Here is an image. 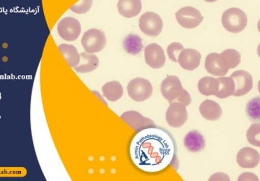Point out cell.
Wrapping results in <instances>:
<instances>
[{
    "mask_svg": "<svg viewBox=\"0 0 260 181\" xmlns=\"http://www.w3.org/2000/svg\"><path fill=\"white\" fill-rule=\"evenodd\" d=\"M129 155L140 170L158 172L175 160V143L172 136L164 130L148 128L140 131L132 140Z\"/></svg>",
    "mask_w": 260,
    "mask_h": 181,
    "instance_id": "1",
    "label": "cell"
},
{
    "mask_svg": "<svg viewBox=\"0 0 260 181\" xmlns=\"http://www.w3.org/2000/svg\"><path fill=\"white\" fill-rule=\"evenodd\" d=\"M247 16L239 8H232L225 10L222 15V23L224 28L231 33L242 32L247 25Z\"/></svg>",
    "mask_w": 260,
    "mask_h": 181,
    "instance_id": "2",
    "label": "cell"
},
{
    "mask_svg": "<svg viewBox=\"0 0 260 181\" xmlns=\"http://www.w3.org/2000/svg\"><path fill=\"white\" fill-rule=\"evenodd\" d=\"M82 45L85 52L93 54L102 51L107 45V37L102 31L92 28L83 34Z\"/></svg>",
    "mask_w": 260,
    "mask_h": 181,
    "instance_id": "3",
    "label": "cell"
},
{
    "mask_svg": "<svg viewBox=\"0 0 260 181\" xmlns=\"http://www.w3.org/2000/svg\"><path fill=\"white\" fill-rule=\"evenodd\" d=\"M127 92L130 98L135 102H144L153 94V86L148 80L136 78L128 83Z\"/></svg>",
    "mask_w": 260,
    "mask_h": 181,
    "instance_id": "4",
    "label": "cell"
},
{
    "mask_svg": "<svg viewBox=\"0 0 260 181\" xmlns=\"http://www.w3.org/2000/svg\"><path fill=\"white\" fill-rule=\"evenodd\" d=\"M139 26L145 35L156 37L161 33L164 23L160 15L153 12H148L140 17Z\"/></svg>",
    "mask_w": 260,
    "mask_h": 181,
    "instance_id": "5",
    "label": "cell"
},
{
    "mask_svg": "<svg viewBox=\"0 0 260 181\" xmlns=\"http://www.w3.org/2000/svg\"><path fill=\"white\" fill-rule=\"evenodd\" d=\"M178 23L183 28L191 29L199 26L203 20V16L199 10L192 7H184L176 13Z\"/></svg>",
    "mask_w": 260,
    "mask_h": 181,
    "instance_id": "6",
    "label": "cell"
},
{
    "mask_svg": "<svg viewBox=\"0 0 260 181\" xmlns=\"http://www.w3.org/2000/svg\"><path fill=\"white\" fill-rule=\"evenodd\" d=\"M57 32L61 39L68 42H73L80 37L81 25L75 18L66 17L58 23Z\"/></svg>",
    "mask_w": 260,
    "mask_h": 181,
    "instance_id": "7",
    "label": "cell"
},
{
    "mask_svg": "<svg viewBox=\"0 0 260 181\" xmlns=\"http://www.w3.org/2000/svg\"><path fill=\"white\" fill-rule=\"evenodd\" d=\"M186 107L178 102H172L166 113L167 124L173 128H180L188 119Z\"/></svg>",
    "mask_w": 260,
    "mask_h": 181,
    "instance_id": "8",
    "label": "cell"
},
{
    "mask_svg": "<svg viewBox=\"0 0 260 181\" xmlns=\"http://www.w3.org/2000/svg\"><path fill=\"white\" fill-rule=\"evenodd\" d=\"M205 67L210 74L217 77L225 76L229 70L225 58L221 54L215 52L211 53L207 56Z\"/></svg>",
    "mask_w": 260,
    "mask_h": 181,
    "instance_id": "9",
    "label": "cell"
},
{
    "mask_svg": "<svg viewBox=\"0 0 260 181\" xmlns=\"http://www.w3.org/2000/svg\"><path fill=\"white\" fill-rule=\"evenodd\" d=\"M235 84L234 97H242L249 93L253 88V78L250 73L245 71H237L231 75Z\"/></svg>",
    "mask_w": 260,
    "mask_h": 181,
    "instance_id": "10",
    "label": "cell"
},
{
    "mask_svg": "<svg viewBox=\"0 0 260 181\" xmlns=\"http://www.w3.org/2000/svg\"><path fill=\"white\" fill-rule=\"evenodd\" d=\"M145 59L150 68L159 69L165 66V53L158 44H148L145 49Z\"/></svg>",
    "mask_w": 260,
    "mask_h": 181,
    "instance_id": "11",
    "label": "cell"
},
{
    "mask_svg": "<svg viewBox=\"0 0 260 181\" xmlns=\"http://www.w3.org/2000/svg\"><path fill=\"white\" fill-rule=\"evenodd\" d=\"M183 89L184 88L181 85L180 80L175 76L167 77L162 82L161 86H160L162 95L166 100L170 102H174V100H177Z\"/></svg>",
    "mask_w": 260,
    "mask_h": 181,
    "instance_id": "12",
    "label": "cell"
},
{
    "mask_svg": "<svg viewBox=\"0 0 260 181\" xmlns=\"http://www.w3.org/2000/svg\"><path fill=\"white\" fill-rule=\"evenodd\" d=\"M121 118L137 132L148 128L156 127L152 119L143 117L136 111H128L121 114Z\"/></svg>",
    "mask_w": 260,
    "mask_h": 181,
    "instance_id": "13",
    "label": "cell"
},
{
    "mask_svg": "<svg viewBox=\"0 0 260 181\" xmlns=\"http://www.w3.org/2000/svg\"><path fill=\"white\" fill-rule=\"evenodd\" d=\"M201 54L193 49H184L178 57V63L181 68L186 71H194L199 67Z\"/></svg>",
    "mask_w": 260,
    "mask_h": 181,
    "instance_id": "14",
    "label": "cell"
},
{
    "mask_svg": "<svg viewBox=\"0 0 260 181\" xmlns=\"http://www.w3.org/2000/svg\"><path fill=\"white\" fill-rule=\"evenodd\" d=\"M259 153L252 148H243L237 154V163L243 168H254L259 165Z\"/></svg>",
    "mask_w": 260,
    "mask_h": 181,
    "instance_id": "15",
    "label": "cell"
},
{
    "mask_svg": "<svg viewBox=\"0 0 260 181\" xmlns=\"http://www.w3.org/2000/svg\"><path fill=\"white\" fill-rule=\"evenodd\" d=\"M143 6L140 0H120L117 3L119 14L126 18H131L140 14Z\"/></svg>",
    "mask_w": 260,
    "mask_h": 181,
    "instance_id": "16",
    "label": "cell"
},
{
    "mask_svg": "<svg viewBox=\"0 0 260 181\" xmlns=\"http://www.w3.org/2000/svg\"><path fill=\"white\" fill-rule=\"evenodd\" d=\"M200 112L205 119L216 121L221 117V107L215 101L206 100L200 106Z\"/></svg>",
    "mask_w": 260,
    "mask_h": 181,
    "instance_id": "17",
    "label": "cell"
},
{
    "mask_svg": "<svg viewBox=\"0 0 260 181\" xmlns=\"http://www.w3.org/2000/svg\"><path fill=\"white\" fill-rule=\"evenodd\" d=\"M79 65L75 68V71L80 73H88L97 69L99 59L96 55L88 52L80 53Z\"/></svg>",
    "mask_w": 260,
    "mask_h": 181,
    "instance_id": "18",
    "label": "cell"
},
{
    "mask_svg": "<svg viewBox=\"0 0 260 181\" xmlns=\"http://www.w3.org/2000/svg\"><path fill=\"white\" fill-rule=\"evenodd\" d=\"M185 147L191 153L201 151L205 146V138L198 131H190L184 139Z\"/></svg>",
    "mask_w": 260,
    "mask_h": 181,
    "instance_id": "19",
    "label": "cell"
},
{
    "mask_svg": "<svg viewBox=\"0 0 260 181\" xmlns=\"http://www.w3.org/2000/svg\"><path fill=\"white\" fill-rule=\"evenodd\" d=\"M219 85L218 78L206 76L201 78L198 82V90L201 95L206 97L215 96L218 94Z\"/></svg>",
    "mask_w": 260,
    "mask_h": 181,
    "instance_id": "20",
    "label": "cell"
},
{
    "mask_svg": "<svg viewBox=\"0 0 260 181\" xmlns=\"http://www.w3.org/2000/svg\"><path fill=\"white\" fill-rule=\"evenodd\" d=\"M58 48L70 67L75 68L79 65L80 54L75 46L71 44H61Z\"/></svg>",
    "mask_w": 260,
    "mask_h": 181,
    "instance_id": "21",
    "label": "cell"
},
{
    "mask_svg": "<svg viewBox=\"0 0 260 181\" xmlns=\"http://www.w3.org/2000/svg\"><path fill=\"white\" fill-rule=\"evenodd\" d=\"M104 97L111 102H116L121 98L124 94L123 87L119 81L108 82L102 87Z\"/></svg>",
    "mask_w": 260,
    "mask_h": 181,
    "instance_id": "22",
    "label": "cell"
},
{
    "mask_svg": "<svg viewBox=\"0 0 260 181\" xmlns=\"http://www.w3.org/2000/svg\"><path fill=\"white\" fill-rule=\"evenodd\" d=\"M219 90L215 97L220 99H225L234 95L235 92V84L231 77H219Z\"/></svg>",
    "mask_w": 260,
    "mask_h": 181,
    "instance_id": "23",
    "label": "cell"
},
{
    "mask_svg": "<svg viewBox=\"0 0 260 181\" xmlns=\"http://www.w3.org/2000/svg\"><path fill=\"white\" fill-rule=\"evenodd\" d=\"M123 47L126 52L131 54H138L141 52L143 45L142 39L138 36L130 34L124 39Z\"/></svg>",
    "mask_w": 260,
    "mask_h": 181,
    "instance_id": "24",
    "label": "cell"
},
{
    "mask_svg": "<svg viewBox=\"0 0 260 181\" xmlns=\"http://www.w3.org/2000/svg\"><path fill=\"white\" fill-rule=\"evenodd\" d=\"M221 55L226 61L229 69L237 68L241 62L240 53L235 49H226L221 53Z\"/></svg>",
    "mask_w": 260,
    "mask_h": 181,
    "instance_id": "25",
    "label": "cell"
},
{
    "mask_svg": "<svg viewBox=\"0 0 260 181\" xmlns=\"http://www.w3.org/2000/svg\"><path fill=\"white\" fill-rule=\"evenodd\" d=\"M246 113L251 120L259 122V97H256L248 102L246 107Z\"/></svg>",
    "mask_w": 260,
    "mask_h": 181,
    "instance_id": "26",
    "label": "cell"
},
{
    "mask_svg": "<svg viewBox=\"0 0 260 181\" xmlns=\"http://www.w3.org/2000/svg\"><path fill=\"white\" fill-rule=\"evenodd\" d=\"M260 126L259 124L251 125L246 132L248 141L253 146H260Z\"/></svg>",
    "mask_w": 260,
    "mask_h": 181,
    "instance_id": "27",
    "label": "cell"
},
{
    "mask_svg": "<svg viewBox=\"0 0 260 181\" xmlns=\"http://www.w3.org/2000/svg\"><path fill=\"white\" fill-rule=\"evenodd\" d=\"M93 2L92 0H80L70 7V10L77 14H85L92 8Z\"/></svg>",
    "mask_w": 260,
    "mask_h": 181,
    "instance_id": "28",
    "label": "cell"
},
{
    "mask_svg": "<svg viewBox=\"0 0 260 181\" xmlns=\"http://www.w3.org/2000/svg\"><path fill=\"white\" fill-rule=\"evenodd\" d=\"M183 50H184V47L182 44L179 42H174L169 44L168 47L167 54L173 62L178 63V57Z\"/></svg>",
    "mask_w": 260,
    "mask_h": 181,
    "instance_id": "29",
    "label": "cell"
},
{
    "mask_svg": "<svg viewBox=\"0 0 260 181\" xmlns=\"http://www.w3.org/2000/svg\"><path fill=\"white\" fill-rule=\"evenodd\" d=\"M191 102V99L190 95L188 93L187 90L183 89L181 95H179V97H178L177 100H174V102H178V103H180L181 105L187 107V106L190 105Z\"/></svg>",
    "mask_w": 260,
    "mask_h": 181,
    "instance_id": "30",
    "label": "cell"
},
{
    "mask_svg": "<svg viewBox=\"0 0 260 181\" xmlns=\"http://www.w3.org/2000/svg\"><path fill=\"white\" fill-rule=\"evenodd\" d=\"M239 181H259V178L255 174L251 172H244L238 178Z\"/></svg>",
    "mask_w": 260,
    "mask_h": 181,
    "instance_id": "31",
    "label": "cell"
},
{
    "mask_svg": "<svg viewBox=\"0 0 260 181\" xmlns=\"http://www.w3.org/2000/svg\"><path fill=\"white\" fill-rule=\"evenodd\" d=\"M209 180L229 181L230 180V177L226 174L223 173V172H217V173L214 174L210 177Z\"/></svg>",
    "mask_w": 260,
    "mask_h": 181,
    "instance_id": "32",
    "label": "cell"
}]
</instances>
